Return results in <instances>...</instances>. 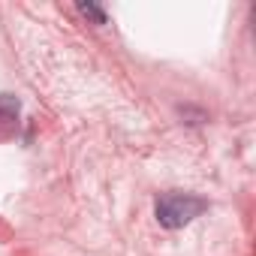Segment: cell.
Segmentation results:
<instances>
[{"instance_id": "6da1fadb", "label": "cell", "mask_w": 256, "mask_h": 256, "mask_svg": "<svg viewBox=\"0 0 256 256\" xmlns=\"http://www.w3.org/2000/svg\"><path fill=\"white\" fill-rule=\"evenodd\" d=\"M202 211H208V202L202 196H193V193H163L154 205V214L160 220V226L166 229H184L187 223H193Z\"/></svg>"}, {"instance_id": "7a4b0ae2", "label": "cell", "mask_w": 256, "mask_h": 256, "mask_svg": "<svg viewBox=\"0 0 256 256\" xmlns=\"http://www.w3.org/2000/svg\"><path fill=\"white\" fill-rule=\"evenodd\" d=\"M18 124V100L4 94L0 96V139H10Z\"/></svg>"}, {"instance_id": "3957f363", "label": "cell", "mask_w": 256, "mask_h": 256, "mask_svg": "<svg viewBox=\"0 0 256 256\" xmlns=\"http://www.w3.org/2000/svg\"><path fill=\"white\" fill-rule=\"evenodd\" d=\"M78 12H82L84 18H90L94 24H106V12H102L96 4H78Z\"/></svg>"}]
</instances>
